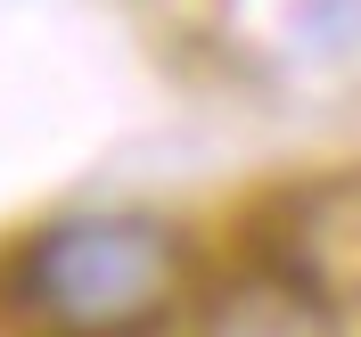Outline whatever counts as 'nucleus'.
I'll list each match as a JSON object with an SVG mask.
<instances>
[{"label":"nucleus","instance_id":"nucleus-1","mask_svg":"<svg viewBox=\"0 0 361 337\" xmlns=\"http://www.w3.org/2000/svg\"><path fill=\"white\" fill-rule=\"evenodd\" d=\"M180 288V230L157 214H66L8 264L17 313L49 337H140Z\"/></svg>","mask_w":361,"mask_h":337},{"label":"nucleus","instance_id":"nucleus-2","mask_svg":"<svg viewBox=\"0 0 361 337\" xmlns=\"http://www.w3.org/2000/svg\"><path fill=\"white\" fill-rule=\"evenodd\" d=\"M197 337H337V313H329V296L304 264L263 255V264H247L238 280L214 288Z\"/></svg>","mask_w":361,"mask_h":337}]
</instances>
